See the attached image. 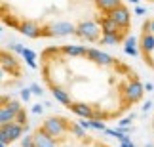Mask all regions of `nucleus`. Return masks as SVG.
Returning <instances> with one entry per match:
<instances>
[{"label": "nucleus", "instance_id": "nucleus-1", "mask_svg": "<svg viewBox=\"0 0 154 147\" xmlns=\"http://www.w3.org/2000/svg\"><path fill=\"white\" fill-rule=\"evenodd\" d=\"M38 71L57 103L90 122L120 120L146 90L129 63L84 44L44 48Z\"/></svg>", "mask_w": 154, "mask_h": 147}, {"label": "nucleus", "instance_id": "nucleus-2", "mask_svg": "<svg viewBox=\"0 0 154 147\" xmlns=\"http://www.w3.org/2000/svg\"><path fill=\"white\" fill-rule=\"evenodd\" d=\"M0 19L32 40L76 38L118 46L131 33V10L124 0H0Z\"/></svg>", "mask_w": 154, "mask_h": 147}, {"label": "nucleus", "instance_id": "nucleus-3", "mask_svg": "<svg viewBox=\"0 0 154 147\" xmlns=\"http://www.w3.org/2000/svg\"><path fill=\"white\" fill-rule=\"evenodd\" d=\"M21 147H110L88 134L80 120L63 115H50L21 139Z\"/></svg>", "mask_w": 154, "mask_h": 147}, {"label": "nucleus", "instance_id": "nucleus-4", "mask_svg": "<svg viewBox=\"0 0 154 147\" xmlns=\"http://www.w3.org/2000/svg\"><path fill=\"white\" fill-rule=\"evenodd\" d=\"M29 130V115L19 99L11 97L10 94H2L0 97V139L2 147L15 143L23 139L25 132Z\"/></svg>", "mask_w": 154, "mask_h": 147}, {"label": "nucleus", "instance_id": "nucleus-5", "mask_svg": "<svg viewBox=\"0 0 154 147\" xmlns=\"http://www.w3.org/2000/svg\"><path fill=\"white\" fill-rule=\"evenodd\" d=\"M0 65H2V90L6 92L8 88H14L21 82L25 69H23V61L15 56L14 48L0 50Z\"/></svg>", "mask_w": 154, "mask_h": 147}, {"label": "nucleus", "instance_id": "nucleus-6", "mask_svg": "<svg viewBox=\"0 0 154 147\" xmlns=\"http://www.w3.org/2000/svg\"><path fill=\"white\" fill-rule=\"evenodd\" d=\"M137 50L143 63L154 73V17H146L141 23L137 37Z\"/></svg>", "mask_w": 154, "mask_h": 147}, {"label": "nucleus", "instance_id": "nucleus-7", "mask_svg": "<svg viewBox=\"0 0 154 147\" xmlns=\"http://www.w3.org/2000/svg\"><path fill=\"white\" fill-rule=\"evenodd\" d=\"M143 2H149V4H154V0H143Z\"/></svg>", "mask_w": 154, "mask_h": 147}, {"label": "nucleus", "instance_id": "nucleus-8", "mask_svg": "<svg viewBox=\"0 0 154 147\" xmlns=\"http://www.w3.org/2000/svg\"><path fill=\"white\" fill-rule=\"evenodd\" d=\"M152 130H154V117H152Z\"/></svg>", "mask_w": 154, "mask_h": 147}]
</instances>
